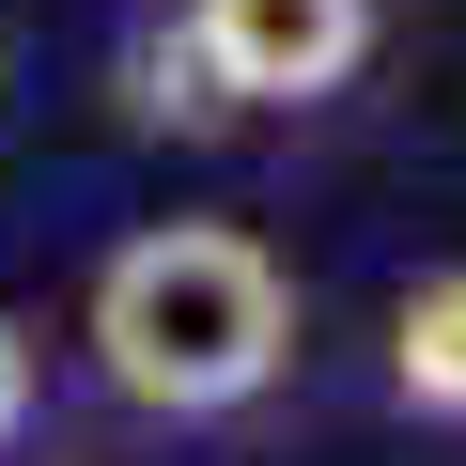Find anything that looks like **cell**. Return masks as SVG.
<instances>
[{"mask_svg": "<svg viewBox=\"0 0 466 466\" xmlns=\"http://www.w3.org/2000/svg\"><path fill=\"white\" fill-rule=\"evenodd\" d=\"M296 265L233 218H140L125 249H94L78 280V358L140 435H233L296 389Z\"/></svg>", "mask_w": 466, "mask_h": 466, "instance_id": "6da1fadb", "label": "cell"}, {"mask_svg": "<svg viewBox=\"0 0 466 466\" xmlns=\"http://www.w3.org/2000/svg\"><path fill=\"white\" fill-rule=\"evenodd\" d=\"M373 0H187L171 16V47H187V78H202V109L218 125H280V109H327L358 63H373Z\"/></svg>", "mask_w": 466, "mask_h": 466, "instance_id": "7a4b0ae2", "label": "cell"}, {"mask_svg": "<svg viewBox=\"0 0 466 466\" xmlns=\"http://www.w3.org/2000/svg\"><path fill=\"white\" fill-rule=\"evenodd\" d=\"M389 420H420V435H466V265H420L404 296H389Z\"/></svg>", "mask_w": 466, "mask_h": 466, "instance_id": "3957f363", "label": "cell"}, {"mask_svg": "<svg viewBox=\"0 0 466 466\" xmlns=\"http://www.w3.org/2000/svg\"><path fill=\"white\" fill-rule=\"evenodd\" d=\"M32 420H47V342H32L16 311H0V466L32 451Z\"/></svg>", "mask_w": 466, "mask_h": 466, "instance_id": "277c9868", "label": "cell"}]
</instances>
